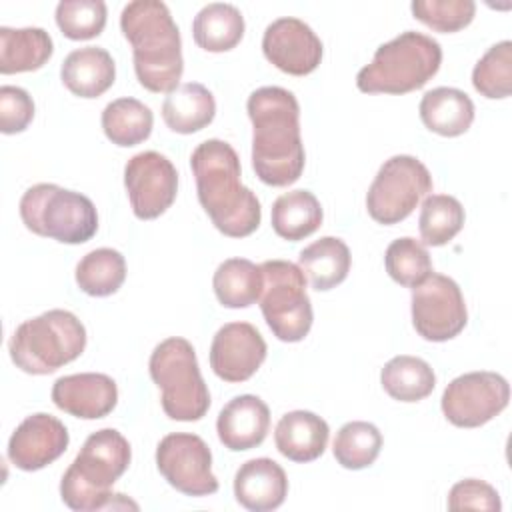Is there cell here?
<instances>
[{"label": "cell", "instance_id": "cell-1", "mask_svg": "<svg viewBox=\"0 0 512 512\" xmlns=\"http://www.w3.org/2000/svg\"><path fill=\"white\" fill-rule=\"evenodd\" d=\"M252 120V168L268 186H290L304 172V146L300 138V104L280 86H262L248 96Z\"/></svg>", "mask_w": 512, "mask_h": 512}, {"label": "cell", "instance_id": "cell-2", "mask_svg": "<svg viewBox=\"0 0 512 512\" xmlns=\"http://www.w3.org/2000/svg\"><path fill=\"white\" fill-rule=\"evenodd\" d=\"M190 166L196 178L198 200L216 230L230 238L250 236L262 220L256 194L240 182L236 150L218 138L198 144Z\"/></svg>", "mask_w": 512, "mask_h": 512}, {"label": "cell", "instance_id": "cell-3", "mask_svg": "<svg viewBox=\"0 0 512 512\" xmlns=\"http://www.w3.org/2000/svg\"><path fill=\"white\" fill-rule=\"evenodd\" d=\"M120 30L132 46L134 72L150 92L176 90L184 72L182 40L168 6L160 0H134L122 8Z\"/></svg>", "mask_w": 512, "mask_h": 512}, {"label": "cell", "instance_id": "cell-4", "mask_svg": "<svg viewBox=\"0 0 512 512\" xmlns=\"http://www.w3.org/2000/svg\"><path fill=\"white\" fill-rule=\"evenodd\" d=\"M132 452L128 440L114 428H102L90 434L68 466L60 482L62 502L76 512L106 508H138V504L112 494L110 488L126 472Z\"/></svg>", "mask_w": 512, "mask_h": 512}, {"label": "cell", "instance_id": "cell-5", "mask_svg": "<svg viewBox=\"0 0 512 512\" xmlns=\"http://www.w3.org/2000/svg\"><path fill=\"white\" fill-rule=\"evenodd\" d=\"M440 64V44L432 36L406 30L378 46L372 62L358 72L356 86L366 94L414 92L438 72Z\"/></svg>", "mask_w": 512, "mask_h": 512}, {"label": "cell", "instance_id": "cell-6", "mask_svg": "<svg viewBox=\"0 0 512 512\" xmlns=\"http://www.w3.org/2000/svg\"><path fill=\"white\" fill-rule=\"evenodd\" d=\"M86 348V328L68 310H48L22 322L8 344L10 358L26 374H52Z\"/></svg>", "mask_w": 512, "mask_h": 512}, {"label": "cell", "instance_id": "cell-7", "mask_svg": "<svg viewBox=\"0 0 512 512\" xmlns=\"http://www.w3.org/2000/svg\"><path fill=\"white\" fill-rule=\"evenodd\" d=\"M154 384L162 390V410L168 418L196 422L210 408V392L200 374L194 346L180 336L162 340L148 362Z\"/></svg>", "mask_w": 512, "mask_h": 512}, {"label": "cell", "instance_id": "cell-8", "mask_svg": "<svg viewBox=\"0 0 512 512\" xmlns=\"http://www.w3.org/2000/svg\"><path fill=\"white\" fill-rule=\"evenodd\" d=\"M20 218L30 232L62 244L88 242L98 230L96 206L88 196L46 182L22 194Z\"/></svg>", "mask_w": 512, "mask_h": 512}, {"label": "cell", "instance_id": "cell-9", "mask_svg": "<svg viewBox=\"0 0 512 512\" xmlns=\"http://www.w3.org/2000/svg\"><path fill=\"white\" fill-rule=\"evenodd\" d=\"M260 308L272 334L282 342H300L312 328V304L306 294V276L288 260L260 264Z\"/></svg>", "mask_w": 512, "mask_h": 512}, {"label": "cell", "instance_id": "cell-10", "mask_svg": "<svg viewBox=\"0 0 512 512\" xmlns=\"http://www.w3.org/2000/svg\"><path fill=\"white\" fill-rule=\"evenodd\" d=\"M428 192H432L428 168L414 156L398 154L388 158L374 176L366 208L372 220L392 226L406 220Z\"/></svg>", "mask_w": 512, "mask_h": 512}, {"label": "cell", "instance_id": "cell-11", "mask_svg": "<svg viewBox=\"0 0 512 512\" xmlns=\"http://www.w3.org/2000/svg\"><path fill=\"white\" fill-rule=\"evenodd\" d=\"M466 322L464 296L452 278L432 272L412 288V324L424 340H452L464 330Z\"/></svg>", "mask_w": 512, "mask_h": 512}, {"label": "cell", "instance_id": "cell-12", "mask_svg": "<svg viewBox=\"0 0 512 512\" xmlns=\"http://www.w3.org/2000/svg\"><path fill=\"white\" fill-rule=\"evenodd\" d=\"M510 400V386L496 372H468L454 378L442 394V412L458 428H478L498 416Z\"/></svg>", "mask_w": 512, "mask_h": 512}, {"label": "cell", "instance_id": "cell-13", "mask_svg": "<svg viewBox=\"0 0 512 512\" xmlns=\"http://www.w3.org/2000/svg\"><path fill=\"white\" fill-rule=\"evenodd\" d=\"M156 466L164 480L186 496H208L218 490L208 444L188 432L164 436L156 446Z\"/></svg>", "mask_w": 512, "mask_h": 512}, {"label": "cell", "instance_id": "cell-14", "mask_svg": "<svg viewBox=\"0 0 512 512\" xmlns=\"http://www.w3.org/2000/svg\"><path fill=\"white\" fill-rule=\"evenodd\" d=\"M124 186L134 216L140 220H154L176 200L178 172L164 154L146 150L134 154L126 162Z\"/></svg>", "mask_w": 512, "mask_h": 512}, {"label": "cell", "instance_id": "cell-15", "mask_svg": "<svg viewBox=\"0 0 512 512\" xmlns=\"http://www.w3.org/2000/svg\"><path fill=\"white\" fill-rule=\"evenodd\" d=\"M262 52L270 64L292 76L314 72L322 60V42L302 20L284 16L266 26Z\"/></svg>", "mask_w": 512, "mask_h": 512}, {"label": "cell", "instance_id": "cell-16", "mask_svg": "<svg viewBox=\"0 0 512 512\" xmlns=\"http://www.w3.org/2000/svg\"><path fill=\"white\" fill-rule=\"evenodd\" d=\"M266 342L248 322L224 324L212 338L210 368L224 382H246L266 360Z\"/></svg>", "mask_w": 512, "mask_h": 512}, {"label": "cell", "instance_id": "cell-17", "mask_svg": "<svg viewBox=\"0 0 512 512\" xmlns=\"http://www.w3.org/2000/svg\"><path fill=\"white\" fill-rule=\"evenodd\" d=\"M68 442L70 436L66 426L58 418L38 412L22 420L12 432L8 440V458L16 468L34 472L58 460L66 452Z\"/></svg>", "mask_w": 512, "mask_h": 512}, {"label": "cell", "instance_id": "cell-18", "mask_svg": "<svg viewBox=\"0 0 512 512\" xmlns=\"http://www.w3.org/2000/svg\"><path fill=\"white\" fill-rule=\"evenodd\" d=\"M52 402L70 416L98 420L116 408L118 386L110 376L100 372L70 374L54 382Z\"/></svg>", "mask_w": 512, "mask_h": 512}, {"label": "cell", "instance_id": "cell-19", "mask_svg": "<svg viewBox=\"0 0 512 512\" xmlns=\"http://www.w3.org/2000/svg\"><path fill=\"white\" fill-rule=\"evenodd\" d=\"M270 428V410L266 402L254 394L232 398L218 414L216 432L220 442L232 450H252L260 446Z\"/></svg>", "mask_w": 512, "mask_h": 512}, {"label": "cell", "instance_id": "cell-20", "mask_svg": "<svg viewBox=\"0 0 512 512\" xmlns=\"http://www.w3.org/2000/svg\"><path fill=\"white\" fill-rule=\"evenodd\" d=\"M288 494L284 468L272 458H252L234 476V496L240 506L252 512H268L282 506Z\"/></svg>", "mask_w": 512, "mask_h": 512}, {"label": "cell", "instance_id": "cell-21", "mask_svg": "<svg viewBox=\"0 0 512 512\" xmlns=\"http://www.w3.org/2000/svg\"><path fill=\"white\" fill-rule=\"evenodd\" d=\"M328 424L314 412L294 410L284 414L274 430L278 452L292 462H312L320 458L328 444Z\"/></svg>", "mask_w": 512, "mask_h": 512}, {"label": "cell", "instance_id": "cell-22", "mask_svg": "<svg viewBox=\"0 0 512 512\" xmlns=\"http://www.w3.org/2000/svg\"><path fill=\"white\" fill-rule=\"evenodd\" d=\"M64 86L80 98L102 96L116 78V64L108 50L100 46H84L72 50L60 68Z\"/></svg>", "mask_w": 512, "mask_h": 512}, {"label": "cell", "instance_id": "cell-23", "mask_svg": "<svg viewBox=\"0 0 512 512\" xmlns=\"http://www.w3.org/2000/svg\"><path fill=\"white\" fill-rule=\"evenodd\" d=\"M420 120L440 136H460L474 122V102L458 88L440 86L428 90L420 100Z\"/></svg>", "mask_w": 512, "mask_h": 512}, {"label": "cell", "instance_id": "cell-24", "mask_svg": "<svg viewBox=\"0 0 512 512\" xmlns=\"http://www.w3.org/2000/svg\"><path fill=\"white\" fill-rule=\"evenodd\" d=\"M216 114L212 92L198 84L186 82L172 90L162 102V118L172 132L194 134L206 128Z\"/></svg>", "mask_w": 512, "mask_h": 512}, {"label": "cell", "instance_id": "cell-25", "mask_svg": "<svg viewBox=\"0 0 512 512\" xmlns=\"http://www.w3.org/2000/svg\"><path fill=\"white\" fill-rule=\"evenodd\" d=\"M54 52L50 34L42 28H0V72L18 74L42 68Z\"/></svg>", "mask_w": 512, "mask_h": 512}, {"label": "cell", "instance_id": "cell-26", "mask_svg": "<svg viewBox=\"0 0 512 512\" xmlns=\"http://www.w3.org/2000/svg\"><path fill=\"white\" fill-rule=\"evenodd\" d=\"M298 266L314 290L326 292L346 280L350 272V250L344 240L324 236L300 250Z\"/></svg>", "mask_w": 512, "mask_h": 512}, {"label": "cell", "instance_id": "cell-27", "mask_svg": "<svg viewBox=\"0 0 512 512\" xmlns=\"http://www.w3.org/2000/svg\"><path fill=\"white\" fill-rule=\"evenodd\" d=\"M192 36L206 52H228L244 36V16L232 4L212 2L194 16Z\"/></svg>", "mask_w": 512, "mask_h": 512}, {"label": "cell", "instance_id": "cell-28", "mask_svg": "<svg viewBox=\"0 0 512 512\" xmlns=\"http://www.w3.org/2000/svg\"><path fill=\"white\" fill-rule=\"evenodd\" d=\"M324 212L318 198L308 190H290L272 204V228L290 242H298L314 234L322 224Z\"/></svg>", "mask_w": 512, "mask_h": 512}, {"label": "cell", "instance_id": "cell-29", "mask_svg": "<svg viewBox=\"0 0 512 512\" xmlns=\"http://www.w3.org/2000/svg\"><path fill=\"white\" fill-rule=\"evenodd\" d=\"M380 382L390 398L400 402H418L432 394L436 374L426 360L402 354L384 364Z\"/></svg>", "mask_w": 512, "mask_h": 512}, {"label": "cell", "instance_id": "cell-30", "mask_svg": "<svg viewBox=\"0 0 512 512\" xmlns=\"http://www.w3.org/2000/svg\"><path fill=\"white\" fill-rule=\"evenodd\" d=\"M212 286L222 306L248 308L260 300L262 270L246 258H228L216 268Z\"/></svg>", "mask_w": 512, "mask_h": 512}, {"label": "cell", "instance_id": "cell-31", "mask_svg": "<svg viewBox=\"0 0 512 512\" xmlns=\"http://www.w3.org/2000/svg\"><path fill=\"white\" fill-rule=\"evenodd\" d=\"M154 124L152 110L136 98H118L102 110V130L106 138L122 148L144 142Z\"/></svg>", "mask_w": 512, "mask_h": 512}, {"label": "cell", "instance_id": "cell-32", "mask_svg": "<svg viewBox=\"0 0 512 512\" xmlns=\"http://www.w3.org/2000/svg\"><path fill=\"white\" fill-rule=\"evenodd\" d=\"M126 280V260L114 248H96L76 266V284L88 296H110Z\"/></svg>", "mask_w": 512, "mask_h": 512}, {"label": "cell", "instance_id": "cell-33", "mask_svg": "<svg viewBox=\"0 0 512 512\" xmlns=\"http://www.w3.org/2000/svg\"><path fill=\"white\" fill-rule=\"evenodd\" d=\"M380 448H382L380 430L374 424L362 422V420L346 422L338 430L332 444L336 462L348 470H362L374 464V460L380 454Z\"/></svg>", "mask_w": 512, "mask_h": 512}, {"label": "cell", "instance_id": "cell-34", "mask_svg": "<svg viewBox=\"0 0 512 512\" xmlns=\"http://www.w3.org/2000/svg\"><path fill=\"white\" fill-rule=\"evenodd\" d=\"M464 226L462 204L448 194H430L420 208L418 228L424 244L444 246Z\"/></svg>", "mask_w": 512, "mask_h": 512}, {"label": "cell", "instance_id": "cell-35", "mask_svg": "<svg viewBox=\"0 0 512 512\" xmlns=\"http://www.w3.org/2000/svg\"><path fill=\"white\" fill-rule=\"evenodd\" d=\"M388 276L406 288H416L432 274V260L422 242L404 236L388 244L384 254Z\"/></svg>", "mask_w": 512, "mask_h": 512}, {"label": "cell", "instance_id": "cell-36", "mask_svg": "<svg viewBox=\"0 0 512 512\" xmlns=\"http://www.w3.org/2000/svg\"><path fill=\"white\" fill-rule=\"evenodd\" d=\"M472 84L484 98H508L512 92V42L502 40L486 50L472 70Z\"/></svg>", "mask_w": 512, "mask_h": 512}, {"label": "cell", "instance_id": "cell-37", "mask_svg": "<svg viewBox=\"0 0 512 512\" xmlns=\"http://www.w3.org/2000/svg\"><path fill=\"white\" fill-rule=\"evenodd\" d=\"M56 24L70 40L96 38L106 26V4L102 0H62L56 6Z\"/></svg>", "mask_w": 512, "mask_h": 512}, {"label": "cell", "instance_id": "cell-38", "mask_svg": "<svg viewBox=\"0 0 512 512\" xmlns=\"http://www.w3.org/2000/svg\"><path fill=\"white\" fill-rule=\"evenodd\" d=\"M410 10L428 28L450 34L466 28L476 14L472 0H414Z\"/></svg>", "mask_w": 512, "mask_h": 512}, {"label": "cell", "instance_id": "cell-39", "mask_svg": "<svg viewBox=\"0 0 512 512\" xmlns=\"http://www.w3.org/2000/svg\"><path fill=\"white\" fill-rule=\"evenodd\" d=\"M450 510H486L498 512L502 508L496 488L478 478H466L456 482L448 494Z\"/></svg>", "mask_w": 512, "mask_h": 512}, {"label": "cell", "instance_id": "cell-40", "mask_svg": "<svg viewBox=\"0 0 512 512\" xmlns=\"http://www.w3.org/2000/svg\"><path fill=\"white\" fill-rule=\"evenodd\" d=\"M34 118L32 96L18 86L0 88V130L4 134H18L28 128Z\"/></svg>", "mask_w": 512, "mask_h": 512}]
</instances>
